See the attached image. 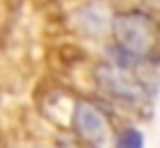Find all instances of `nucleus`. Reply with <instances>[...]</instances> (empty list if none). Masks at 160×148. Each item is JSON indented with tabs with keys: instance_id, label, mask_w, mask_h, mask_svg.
I'll list each match as a JSON object with an SVG mask.
<instances>
[{
	"instance_id": "nucleus-1",
	"label": "nucleus",
	"mask_w": 160,
	"mask_h": 148,
	"mask_svg": "<svg viewBox=\"0 0 160 148\" xmlns=\"http://www.w3.org/2000/svg\"><path fill=\"white\" fill-rule=\"evenodd\" d=\"M115 37L117 64L129 66L140 60L152 58L160 48V31L156 23L142 13H119L111 21Z\"/></svg>"
},
{
	"instance_id": "nucleus-2",
	"label": "nucleus",
	"mask_w": 160,
	"mask_h": 148,
	"mask_svg": "<svg viewBox=\"0 0 160 148\" xmlns=\"http://www.w3.org/2000/svg\"><path fill=\"white\" fill-rule=\"evenodd\" d=\"M94 74H97L99 84L109 95L127 101V103H138L144 99V89L121 64H103Z\"/></svg>"
},
{
	"instance_id": "nucleus-3",
	"label": "nucleus",
	"mask_w": 160,
	"mask_h": 148,
	"mask_svg": "<svg viewBox=\"0 0 160 148\" xmlns=\"http://www.w3.org/2000/svg\"><path fill=\"white\" fill-rule=\"evenodd\" d=\"M72 128L80 136V140H84L88 144L101 146L109 136L107 120L99 109L86 101L76 103L74 113H72Z\"/></svg>"
},
{
	"instance_id": "nucleus-4",
	"label": "nucleus",
	"mask_w": 160,
	"mask_h": 148,
	"mask_svg": "<svg viewBox=\"0 0 160 148\" xmlns=\"http://www.w3.org/2000/svg\"><path fill=\"white\" fill-rule=\"evenodd\" d=\"M115 148H144V134L138 128H125L115 136Z\"/></svg>"
}]
</instances>
